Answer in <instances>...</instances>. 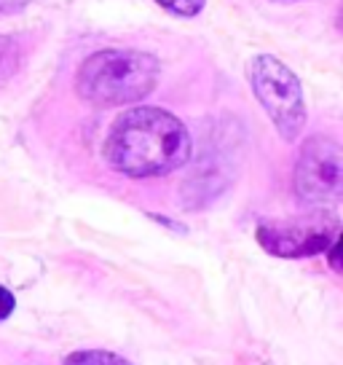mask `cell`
I'll return each mask as SVG.
<instances>
[{"instance_id": "cell-11", "label": "cell", "mask_w": 343, "mask_h": 365, "mask_svg": "<svg viewBox=\"0 0 343 365\" xmlns=\"http://www.w3.org/2000/svg\"><path fill=\"white\" fill-rule=\"evenodd\" d=\"M276 3H295V0H276Z\"/></svg>"}, {"instance_id": "cell-8", "label": "cell", "mask_w": 343, "mask_h": 365, "mask_svg": "<svg viewBox=\"0 0 343 365\" xmlns=\"http://www.w3.org/2000/svg\"><path fill=\"white\" fill-rule=\"evenodd\" d=\"M14 309H16V298H14V293L9 290V287H0V322L11 317Z\"/></svg>"}, {"instance_id": "cell-2", "label": "cell", "mask_w": 343, "mask_h": 365, "mask_svg": "<svg viewBox=\"0 0 343 365\" xmlns=\"http://www.w3.org/2000/svg\"><path fill=\"white\" fill-rule=\"evenodd\" d=\"M159 78V57L137 48H105L80 62L75 91L94 108H121L145 100Z\"/></svg>"}, {"instance_id": "cell-4", "label": "cell", "mask_w": 343, "mask_h": 365, "mask_svg": "<svg viewBox=\"0 0 343 365\" xmlns=\"http://www.w3.org/2000/svg\"><path fill=\"white\" fill-rule=\"evenodd\" d=\"M292 185L300 202L330 207L343 194V153L330 137H311L300 145Z\"/></svg>"}, {"instance_id": "cell-5", "label": "cell", "mask_w": 343, "mask_h": 365, "mask_svg": "<svg viewBox=\"0 0 343 365\" xmlns=\"http://www.w3.org/2000/svg\"><path fill=\"white\" fill-rule=\"evenodd\" d=\"M255 237L265 252L276 258H311L327 252L332 242L338 240L335 220H290V223H260Z\"/></svg>"}, {"instance_id": "cell-3", "label": "cell", "mask_w": 343, "mask_h": 365, "mask_svg": "<svg viewBox=\"0 0 343 365\" xmlns=\"http://www.w3.org/2000/svg\"><path fill=\"white\" fill-rule=\"evenodd\" d=\"M250 86L279 137L287 143H295L309 118L300 78L285 62H279L271 54H260L250 62Z\"/></svg>"}, {"instance_id": "cell-10", "label": "cell", "mask_w": 343, "mask_h": 365, "mask_svg": "<svg viewBox=\"0 0 343 365\" xmlns=\"http://www.w3.org/2000/svg\"><path fill=\"white\" fill-rule=\"evenodd\" d=\"M30 0H0V14H16L22 11Z\"/></svg>"}, {"instance_id": "cell-7", "label": "cell", "mask_w": 343, "mask_h": 365, "mask_svg": "<svg viewBox=\"0 0 343 365\" xmlns=\"http://www.w3.org/2000/svg\"><path fill=\"white\" fill-rule=\"evenodd\" d=\"M164 11L177 14V16H196L201 14L206 0H156Z\"/></svg>"}, {"instance_id": "cell-6", "label": "cell", "mask_w": 343, "mask_h": 365, "mask_svg": "<svg viewBox=\"0 0 343 365\" xmlns=\"http://www.w3.org/2000/svg\"><path fill=\"white\" fill-rule=\"evenodd\" d=\"M65 365H134L126 357L115 352H105V349H83V352H73L65 357Z\"/></svg>"}, {"instance_id": "cell-1", "label": "cell", "mask_w": 343, "mask_h": 365, "mask_svg": "<svg viewBox=\"0 0 343 365\" xmlns=\"http://www.w3.org/2000/svg\"><path fill=\"white\" fill-rule=\"evenodd\" d=\"M102 156L126 178H161L191 159V135L174 113L139 105L113 121Z\"/></svg>"}, {"instance_id": "cell-9", "label": "cell", "mask_w": 343, "mask_h": 365, "mask_svg": "<svg viewBox=\"0 0 343 365\" xmlns=\"http://www.w3.org/2000/svg\"><path fill=\"white\" fill-rule=\"evenodd\" d=\"M327 258H330L332 272H341V237L327 247Z\"/></svg>"}]
</instances>
